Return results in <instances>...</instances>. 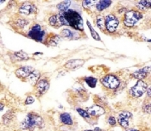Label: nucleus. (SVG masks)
<instances>
[{
  "label": "nucleus",
  "mask_w": 151,
  "mask_h": 131,
  "mask_svg": "<svg viewBox=\"0 0 151 131\" xmlns=\"http://www.w3.org/2000/svg\"><path fill=\"white\" fill-rule=\"evenodd\" d=\"M58 16L61 26H68L73 29V30L77 31L84 30L83 18L77 11L69 9L67 11L60 12Z\"/></svg>",
  "instance_id": "f257e3e1"
},
{
  "label": "nucleus",
  "mask_w": 151,
  "mask_h": 131,
  "mask_svg": "<svg viewBox=\"0 0 151 131\" xmlns=\"http://www.w3.org/2000/svg\"><path fill=\"white\" fill-rule=\"evenodd\" d=\"M44 127L43 118L34 112L29 113L23 122H21V128L25 130H34L35 129H42Z\"/></svg>",
  "instance_id": "f03ea898"
},
{
  "label": "nucleus",
  "mask_w": 151,
  "mask_h": 131,
  "mask_svg": "<svg viewBox=\"0 0 151 131\" xmlns=\"http://www.w3.org/2000/svg\"><path fill=\"white\" fill-rule=\"evenodd\" d=\"M142 17H143V15L141 11L130 10V11L125 12V14H124V24L128 28H132L137 24Z\"/></svg>",
  "instance_id": "7ed1b4c3"
},
{
  "label": "nucleus",
  "mask_w": 151,
  "mask_h": 131,
  "mask_svg": "<svg viewBox=\"0 0 151 131\" xmlns=\"http://www.w3.org/2000/svg\"><path fill=\"white\" fill-rule=\"evenodd\" d=\"M45 36H46L45 30L42 29V27L40 24H34L30 28L28 33V36L37 42H42L44 41Z\"/></svg>",
  "instance_id": "20e7f679"
},
{
  "label": "nucleus",
  "mask_w": 151,
  "mask_h": 131,
  "mask_svg": "<svg viewBox=\"0 0 151 131\" xmlns=\"http://www.w3.org/2000/svg\"><path fill=\"white\" fill-rule=\"evenodd\" d=\"M148 83L144 80H137V84L129 89V95L134 98H139L147 92L148 90Z\"/></svg>",
  "instance_id": "39448f33"
},
{
  "label": "nucleus",
  "mask_w": 151,
  "mask_h": 131,
  "mask_svg": "<svg viewBox=\"0 0 151 131\" xmlns=\"http://www.w3.org/2000/svg\"><path fill=\"white\" fill-rule=\"evenodd\" d=\"M100 83L104 85L105 88L111 89V90H116L120 86V80L119 79L112 74L106 75L104 78L100 79Z\"/></svg>",
  "instance_id": "423d86ee"
},
{
  "label": "nucleus",
  "mask_w": 151,
  "mask_h": 131,
  "mask_svg": "<svg viewBox=\"0 0 151 131\" xmlns=\"http://www.w3.org/2000/svg\"><path fill=\"white\" fill-rule=\"evenodd\" d=\"M119 25V20L115 15L108 14L105 16V27L109 33H114Z\"/></svg>",
  "instance_id": "0eeeda50"
},
{
  "label": "nucleus",
  "mask_w": 151,
  "mask_h": 131,
  "mask_svg": "<svg viewBox=\"0 0 151 131\" xmlns=\"http://www.w3.org/2000/svg\"><path fill=\"white\" fill-rule=\"evenodd\" d=\"M133 117L132 113L128 110H124L122 111L117 117V122L118 124L124 128V129H129V119Z\"/></svg>",
  "instance_id": "6e6552de"
},
{
  "label": "nucleus",
  "mask_w": 151,
  "mask_h": 131,
  "mask_svg": "<svg viewBox=\"0 0 151 131\" xmlns=\"http://www.w3.org/2000/svg\"><path fill=\"white\" fill-rule=\"evenodd\" d=\"M34 71H35L34 67H29V66H25V67L17 68L15 71V74L19 79H27Z\"/></svg>",
  "instance_id": "1a4fd4ad"
},
{
  "label": "nucleus",
  "mask_w": 151,
  "mask_h": 131,
  "mask_svg": "<svg viewBox=\"0 0 151 131\" xmlns=\"http://www.w3.org/2000/svg\"><path fill=\"white\" fill-rule=\"evenodd\" d=\"M60 35L67 40H77L81 38V34L77 30H72L70 29H63L60 31Z\"/></svg>",
  "instance_id": "9d476101"
},
{
  "label": "nucleus",
  "mask_w": 151,
  "mask_h": 131,
  "mask_svg": "<svg viewBox=\"0 0 151 131\" xmlns=\"http://www.w3.org/2000/svg\"><path fill=\"white\" fill-rule=\"evenodd\" d=\"M36 92H38L39 95H43L45 94L49 89V82L46 79H40L38 83L35 85Z\"/></svg>",
  "instance_id": "9b49d317"
},
{
  "label": "nucleus",
  "mask_w": 151,
  "mask_h": 131,
  "mask_svg": "<svg viewBox=\"0 0 151 131\" xmlns=\"http://www.w3.org/2000/svg\"><path fill=\"white\" fill-rule=\"evenodd\" d=\"M86 110L88 111L90 116L94 117H99L105 113V108H103L99 105H93V106L87 108Z\"/></svg>",
  "instance_id": "f8f14e48"
},
{
  "label": "nucleus",
  "mask_w": 151,
  "mask_h": 131,
  "mask_svg": "<svg viewBox=\"0 0 151 131\" xmlns=\"http://www.w3.org/2000/svg\"><path fill=\"white\" fill-rule=\"evenodd\" d=\"M34 11H35V6L30 3H23L18 9V12L23 16H29L31 13H33Z\"/></svg>",
  "instance_id": "ddd939ff"
},
{
  "label": "nucleus",
  "mask_w": 151,
  "mask_h": 131,
  "mask_svg": "<svg viewBox=\"0 0 151 131\" xmlns=\"http://www.w3.org/2000/svg\"><path fill=\"white\" fill-rule=\"evenodd\" d=\"M85 63L84 60H70L68 61H67V63L65 64V67L67 69H75L78 68L80 67L83 66V64Z\"/></svg>",
  "instance_id": "4468645a"
},
{
  "label": "nucleus",
  "mask_w": 151,
  "mask_h": 131,
  "mask_svg": "<svg viewBox=\"0 0 151 131\" xmlns=\"http://www.w3.org/2000/svg\"><path fill=\"white\" fill-rule=\"evenodd\" d=\"M27 79H28V81L31 84L36 85V84L38 83V81L41 79V72L38 70H35Z\"/></svg>",
  "instance_id": "2eb2a0df"
},
{
  "label": "nucleus",
  "mask_w": 151,
  "mask_h": 131,
  "mask_svg": "<svg viewBox=\"0 0 151 131\" xmlns=\"http://www.w3.org/2000/svg\"><path fill=\"white\" fill-rule=\"evenodd\" d=\"M12 59L14 61H19V60H27L29 59L28 54H26L23 51L15 52L12 55Z\"/></svg>",
  "instance_id": "dca6fc26"
},
{
  "label": "nucleus",
  "mask_w": 151,
  "mask_h": 131,
  "mask_svg": "<svg viewBox=\"0 0 151 131\" xmlns=\"http://www.w3.org/2000/svg\"><path fill=\"white\" fill-rule=\"evenodd\" d=\"M111 1H109V0H101V1H99L96 4V10L98 11H105V9H107L109 6H111Z\"/></svg>",
  "instance_id": "f3484780"
},
{
  "label": "nucleus",
  "mask_w": 151,
  "mask_h": 131,
  "mask_svg": "<svg viewBox=\"0 0 151 131\" xmlns=\"http://www.w3.org/2000/svg\"><path fill=\"white\" fill-rule=\"evenodd\" d=\"M60 120L61 122V123L65 124V125H68V126H71L73 125V119H72V117L71 115L67 113V112H64V113H61L60 115Z\"/></svg>",
  "instance_id": "a211bd4d"
},
{
  "label": "nucleus",
  "mask_w": 151,
  "mask_h": 131,
  "mask_svg": "<svg viewBox=\"0 0 151 131\" xmlns=\"http://www.w3.org/2000/svg\"><path fill=\"white\" fill-rule=\"evenodd\" d=\"M96 24H97V27L102 30V31H105L106 29V27H105V17H104L102 15H98L96 16Z\"/></svg>",
  "instance_id": "6ab92c4d"
},
{
  "label": "nucleus",
  "mask_w": 151,
  "mask_h": 131,
  "mask_svg": "<svg viewBox=\"0 0 151 131\" xmlns=\"http://www.w3.org/2000/svg\"><path fill=\"white\" fill-rule=\"evenodd\" d=\"M137 7L141 11L151 9V1H150V0H141L138 3H137Z\"/></svg>",
  "instance_id": "aec40b11"
},
{
  "label": "nucleus",
  "mask_w": 151,
  "mask_h": 131,
  "mask_svg": "<svg viewBox=\"0 0 151 131\" xmlns=\"http://www.w3.org/2000/svg\"><path fill=\"white\" fill-rule=\"evenodd\" d=\"M48 24L52 27H55V28H60L61 25L60 24V20H59L58 14H55L52 15L49 18H48Z\"/></svg>",
  "instance_id": "412c9836"
},
{
  "label": "nucleus",
  "mask_w": 151,
  "mask_h": 131,
  "mask_svg": "<svg viewBox=\"0 0 151 131\" xmlns=\"http://www.w3.org/2000/svg\"><path fill=\"white\" fill-rule=\"evenodd\" d=\"M147 75H148V73H146L145 72H143L142 69L137 70V71H135L131 74V76L134 79H137V80H143L147 77Z\"/></svg>",
  "instance_id": "4be33fe9"
},
{
  "label": "nucleus",
  "mask_w": 151,
  "mask_h": 131,
  "mask_svg": "<svg viewBox=\"0 0 151 131\" xmlns=\"http://www.w3.org/2000/svg\"><path fill=\"white\" fill-rule=\"evenodd\" d=\"M70 4H71V1H63V2L59 3L56 5V8L58 9L60 12L67 11L68 10H69Z\"/></svg>",
  "instance_id": "5701e85b"
},
{
  "label": "nucleus",
  "mask_w": 151,
  "mask_h": 131,
  "mask_svg": "<svg viewBox=\"0 0 151 131\" xmlns=\"http://www.w3.org/2000/svg\"><path fill=\"white\" fill-rule=\"evenodd\" d=\"M84 80H85V82H86V83L89 85V87H91V88H94V87H96V85H97V82H98V79H97L96 78H94V77H92V76L86 77V78L84 79Z\"/></svg>",
  "instance_id": "b1692460"
},
{
  "label": "nucleus",
  "mask_w": 151,
  "mask_h": 131,
  "mask_svg": "<svg viewBox=\"0 0 151 131\" xmlns=\"http://www.w3.org/2000/svg\"><path fill=\"white\" fill-rule=\"evenodd\" d=\"M86 24H87V26H88V28H89V30H90L91 36H93V39H94V40H96V41H101L100 36H99V34L96 32V30H94V29H93V27L92 26V24H91V23H90L88 20L86 21Z\"/></svg>",
  "instance_id": "393cba45"
},
{
  "label": "nucleus",
  "mask_w": 151,
  "mask_h": 131,
  "mask_svg": "<svg viewBox=\"0 0 151 131\" xmlns=\"http://www.w3.org/2000/svg\"><path fill=\"white\" fill-rule=\"evenodd\" d=\"M60 37L57 36V35L53 36L51 38H49V39H48V41H47V45L52 46V47L57 46V44H58L59 40H60Z\"/></svg>",
  "instance_id": "a878e982"
},
{
  "label": "nucleus",
  "mask_w": 151,
  "mask_h": 131,
  "mask_svg": "<svg viewBox=\"0 0 151 131\" xmlns=\"http://www.w3.org/2000/svg\"><path fill=\"white\" fill-rule=\"evenodd\" d=\"M16 25L18 27V28H20V29H23L27 24H29V22L27 21V20H25V19H23L22 17H19V18H17V20H16Z\"/></svg>",
  "instance_id": "bb28decb"
},
{
  "label": "nucleus",
  "mask_w": 151,
  "mask_h": 131,
  "mask_svg": "<svg viewBox=\"0 0 151 131\" xmlns=\"http://www.w3.org/2000/svg\"><path fill=\"white\" fill-rule=\"evenodd\" d=\"M77 111H78V113L83 118H85V119H90L91 116H90V114L88 113L87 110H86L84 109H81V108H78L77 109Z\"/></svg>",
  "instance_id": "cd10ccee"
},
{
  "label": "nucleus",
  "mask_w": 151,
  "mask_h": 131,
  "mask_svg": "<svg viewBox=\"0 0 151 131\" xmlns=\"http://www.w3.org/2000/svg\"><path fill=\"white\" fill-rule=\"evenodd\" d=\"M97 3H98V2H95V1H93V0H85V1L82 2V5H83L84 8L87 9V8L93 7L94 4L96 5Z\"/></svg>",
  "instance_id": "c85d7f7f"
},
{
  "label": "nucleus",
  "mask_w": 151,
  "mask_h": 131,
  "mask_svg": "<svg viewBox=\"0 0 151 131\" xmlns=\"http://www.w3.org/2000/svg\"><path fill=\"white\" fill-rule=\"evenodd\" d=\"M142 110L144 113L151 114V103L150 102H145L142 105Z\"/></svg>",
  "instance_id": "c756f323"
},
{
  "label": "nucleus",
  "mask_w": 151,
  "mask_h": 131,
  "mask_svg": "<svg viewBox=\"0 0 151 131\" xmlns=\"http://www.w3.org/2000/svg\"><path fill=\"white\" fill-rule=\"evenodd\" d=\"M107 122L110 124V126H111V127H114V126H116V118L114 117L111 116V117H108V118H107Z\"/></svg>",
  "instance_id": "7c9ffc66"
},
{
  "label": "nucleus",
  "mask_w": 151,
  "mask_h": 131,
  "mask_svg": "<svg viewBox=\"0 0 151 131\" xmlns=\"http://www.w3.org/2000/svg\"><path fill=\"white\" fill-rule=\"evenodd\" d=\"M35 102V98L32 96H28L25 100V105H32Z\"/></svg>",
  "instance_id": "2f4dec72"
},
{
  "label": "nucleus",
  "mask_w": 151,
  "mask_h": 131,
  "mask_svg": "<svg viewBox=\"0 0 151 131\" xmlns=\"http://www.w3.org/2000/svg\"><path fill=\"white\" fill-rule=\"evenodd\" d=\"M143 72H145L146 73H149L151 72V66H149V67H144L142 68H141Z\"/></svg>",
  "instance_id": "473e14b6"
},
{
  "label": "nucleus",
  "mask_w": 151,
  "mask_h": 131,
  "mask_svg": "<svg viewBox=\"0 0 151 131\" xmlns=\"http://www.w3.org/2000/svg\"><path fill=\"white\" fill-rule=\"evenodd\" d=\"M147 95H148L149 97H151V87L148 88V90H147Z\"/></svg>",
  "instance_id": "72a5a7b5"
},
{
  "label": "nucleus",
  "mask_w": 151,
  "mask_h": 131,
  "mask_svg": "<svg viewBox=\"0 0 151 131\" xmlns=\"http://www.w3.org/2000/svg\"><path fill=\"white\" fill-rule=\"evenodd\" d=\"M94 131H105V130H101V129H99V128H98V127H96L94 130H93Z\"/></svg>",
  "instance_id": "f704fd0d"
},
{
  "label": "nucleus",
  "mask_w": 151,
  "mask_h": 131,
  "mask_svg": "<svg viewBox=\"0 0 151 131\" xmlns=\"http://www.w3.org/2000/svg\"><path fill=\"white\" fill-rule=\"evenodd\" d=\"M125 131H140L138 130H135V129H127Z\"/></svg>",
  "instance_id": "c9c22d12"
},
{
  "label": "nucleus",
  "mask_w": 151,
  "mask_h": 131,
  "mask_svg": "<svg viewBox=\"0 0 151 131\" xmlns=\"http://www.w3.org/2000/svg\"><path fill=\"white\" fill-rule=\"evenodd\" d=\"M84 131H94V130H86Z\"/></svg>",
  "instance_id": "e433bc0d"
}]
</instances>
